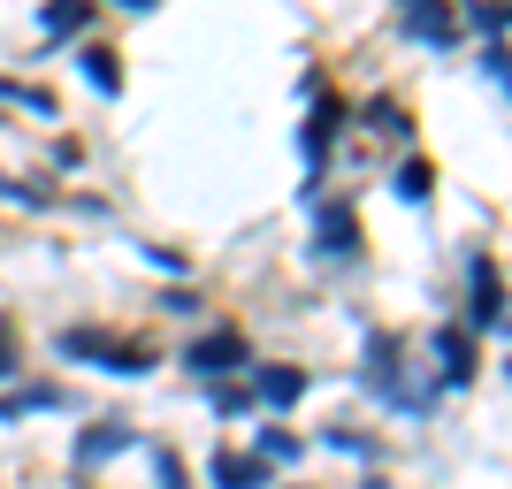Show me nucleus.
<instances>
[{"mask_svg":"<svg viewBox=\"0 0 512 489\" xmlns=\"http://www.w3.org/2000/svg\"><path fill=\"white\" fill-rule=\"evenodd\" d=\"M85 23H92V0H46L39 31H46V39H77Z\"/></svg>","mask_w":512,"mask_h":489,"instance_id":"8","label":"nucleus"},{"mask_svg":"<svg viewBox=\"0 0 512 489\" xmlns=\"http://www.w3.org/2000/svg\"><path fill=\"white\" fill-rule=\"evenodd\" d=\"M398 23H406L413 39H428V46H451V39H459V16H451L444 0H398Z\"/></svg>","mask_w":512,"mask_h":489,"instance_id":"5","label":"nucleus"},{"mask_svg":"<svg viewBox=\"0 0 512 489\" xmlns=\"http://www.w3.org/2000/svg\"><path fill=\"white\" fill-rule=\"evenodd\" d=\"M314 253L321 260H352L360 253V214L344 207V199H321L314 207Z\"/></svg>","mask_w":512,"mask_h":489,"instance_id":"3","label":"nucleus"},{"mask_svg":"<svg viewBox=\"0 0 512 489\" xmlns=\"http://www.w3.org/2000/svg\"><path fill=\"white\" fill-rule=\"evenodd\" d=\"M467 321H474V329H490V337L505 329V291H497L490 260H474V268H467Z\"/></svg>","mask_w":512,"mask_h":489,"instance_id":"4","label":"nucleus"},{"mask_svg":"<svg viewBox=\"0 0 512 489\" xmlns=\"http://www.w3.org/2000/svg\"><path fill=\"white\" fill-rule=\"evenodd\" d=\"M467 16H474V31H490V39H497V31H505V8H497V0H474Z\"/></svg>","mask_w":512,"mask_h":489,"instance_id":"16","label":"nucleus"},{"mask_svg":"<svg viewBox=\"0 0 512 489\" xmlns=\"http://www.w3.org/2000/svg\"><path fill=\"white\" fill-rule=\"evenodd\" d=\"M337 123H344V107H337V100H321V107H314V123H306V153H314V161H321V153H329V138H337Z\"/></svg>","mask_w":512,"mask_h":489,"instance_id":"11","label":"nucleus"},{"mask_svg":"<svg viewBox=\"0 0 512 489\" xmlns=\"http://www.w3.org/2000/svg\"><path fill=\"white\" fill-rule=\"evenodd\" d=\"M85 77H92L100 92H115V85H123V69H115V54H85Z\"/></svg>","mask_w":512,"mask_h":489,"instance_id":"14","label":"nucleus"},{"mask_svg":"<svg viewBox=\"0 0 512 489\" xmlns=\"http://www.w3.org/2000/svg\"><path fill=\"white\" fill-rule=\"evenodd\" d=\"M268 467L260 459H237V451H214V489H260Z\"/></svg>","mask_w":512,"mask_h":489,"instance_id":"9","label":"nucleus"},{"mask_svg":"<svg viewBox=\"0 0 512 489\" xmlns=\"http://www.w3.org/2000/svg\"><path fill=\"white\" fill-rule=\"evenodd\" d=\"M482 77H490V85H505V46H497V39L482 46Z\"/></svg>","mask_w":512,"mask_h":489,"instance_id":"18","label":"nucleus"},{"mask_svg":"<svg viewBox=\"0 0 512 489\" xmlns=\"http://www.w3.org/2000/svg\"><path fill=\"white\" fill-rule=\"evenodd\" d=\"M436 192V169H428V161H406V169H398V199H428Z\"/></svg>","mask_w":512,"mask_h":489,"instance_id":"13","label":"nucleus"},{"mask_svg":"<svg viewBox=\"0 0 512 489\" xmlns=\"http://www.w3.org/2000/svg\"><path fill=\"white\" fill-rule=\"evenodd\" d=\"M153 467H161V489H192V474H184L176 451H153Z\"/></svg>","mask_w":512,"mask_h":489,"instance_id":"15","label":"nucleus"},{"mask_svg":"<svg viewBox=\"0 0 512 489\" xmlns=\"http://www.w3.org/2000/svg\"><path fill=\"white\" fill-rule=\"evenodd\" d=\"M138 436H130L123 421H100V428H85L77 436V467H100V459H115V451H130Z\"/></svg>","mask_w":512,"mask_h":489,"instance_id":"7","label":"nucleus"},{"mask_svg":"<svg viewBox=\"0 0 512 489\" xmlns=\"http://www.w3.org/2000/svg\"><path fill=\"white\" fill-rule=\"evenodd\" d=\"M123 8H153V0H123Z\"/></svg>","mask_w":512,"mask_h":489,"instance_id":"20","label":"nucleus"},{"mask_svg":"<svg viewBox=\"0 0 512 489\" xmlns=\"http://www.w3.org/2000/svg\"><path fill=\"white\" fill-rule=\"evenodd\" d=\"M260 398L268 405H299L306 398V367H260Z\"/></svg>","mask_w":512,"mask_h":489,"instance_id":"10","label":"nucleus"},{"mask_svg":"<svg viewBox=\"0 0 512 489\" xmlns=\"http://www.w3.org/2000/svg\"><path fill=\"white\" fill-rule=\"evenodd\" d=\"M184 367H192V375H207V383H222V375H237V367H245V337H237V329H207V337L184 344Z\"/></svg>","mask_w":512,"mask_h":489,"instance_id":"2","label":"nucleus"},{"mask_svg":"<svg viewBox=\"0 0 512 489\" xmlns=\"http://www.w3.org/2000/svg\"><path fill=\"white\" fill-rule=\"evenodd\" d=\"M436 367H444V383H474V337L467 329H436Z\"/></svg>","mask_w":512,"mask_h":489,"instance_id":"6","label":"nucleus"},{"mask_svg":"<svg viewBox=\"0 0 512 489\" xmlns=\"http://www.w3.org/2000/svg\"><path fill=\"white\" fill-rule=\"evenodd\" d=\"M62 352L69 360H100V367H115V375H146V344L100 337V329H62Z\"/></svg>","mask_w":512,"mask_h":489,"instance_id":"1","label":"nucleus"},{"mask_svg":"<svg viewBox=\"0 0 512 489\" xmlns=\"http://www.w3.org/2000/svg\"><path fill=\"white\" fill-rule=\"evenodd\" d=\"M0 375H8V337H0Z\"/></svg>","mask_w":512,"mask_h":489,"instance_id":"19","label":"nucleus"},{"mask_svg":"<svg viewBox=\"0 0 512 489\" xmlns=\"http://www.w3.org/2000/svg\"><path fill=\"white\" fill-rule=\"evenodd\" d=\"M0 100L31 107V115H54V92H39V85H16V77H0Z\"/></svg>","mask_w":512,"mask_h":489,"instance_id":"12","label":"nucleus"},{"mask_svg":"<svg viewBox=\"0 0 512 489\" xmlns=\"http://www.w3.org/2000/svg\"><path fill=\"white\" fill-rule=\"evenodd\" d=\"M260 451H268V459H299V436H283V428H268V436H260Z\"/></svg>","mask_w":512,"mask_h":489,"instance_id":"17","label":"nucleus"}]
</instances>
